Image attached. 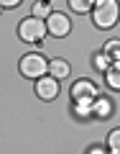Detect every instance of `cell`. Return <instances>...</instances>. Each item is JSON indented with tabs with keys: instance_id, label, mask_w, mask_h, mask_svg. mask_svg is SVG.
I'll list each match as a JSON object with an SVG mask.
<instances>
[{
	"instance_id": "obj_8",
	"label": "cell",
	"mask_w": 120,
	"mask_h": 154,
	"mask_svg": "<svg viewBox=\"0 0 120 154\" xmlns=\"http://www.w3.org/2000/svg\"><path fill=\"white\" fill-rule=\"evenodd\" d=\"M107 85L113 90H120V62H115V64L107 69Z\"/></svg>"
},
{
	"instance_id": "obj_10",
	"label": "cell",
	"mask_w": 120,
	"mask_h": 154,
	"mask_svg": "<svg viewBox=\"0 0 120 154\" xmlns=\"http://www.w3.org/2000/svg\"><path fill=\"white\" fill-rule=\"evenodd\" d=\"M107 146H110V152L120 154V128L110 131V136H107Z\"/></svg>"
},
{
	"instance_id": "obj_4",
	"label": "cell",
	"mask_w": 120,
	"mask_h": 154,
	"mask_svg": "<svg viewBox=\"0 0 120 154\" xmlns=\"http://www.w3.org/2000/svg\"><path fill=\"white\" fill-rule=\"evenodd\" d=\"M36 95L41 100H54L59 95V80L56 77H38L36 80Z\"/></svg>"
},
{
	"instance_id": "obj_14",
	"label": "cell",
	"mask_w": 120,
	"mask_h": 154,
	"mask_svg": "<svg viewBox=\"0 0 120 154\" xmlns=\"http://www.w3.org/2000/svg\"><path fill=\"white\" fill-rule=\"evenodd\" d=\"M0 5L3 8H16V5H21V0H0Z\"/></svg>"
},
{
	"instance_id": "obj_13",
	"label": "cell",
	"mask_w": 120,
	"mask_h": 154,
	"mask_svg": "<svg viewBox=\"0 0 120 154\" xmlns=\"http://www.w3.org/2000/svg\"><path fill=\"white\" fill-rule=\"evenodd\" d=\"M120 51V41H110L107 44V54H118Z\"/></svg>"
},
{
	"instance_id": "obj_6",
	"label": "cell",
	"mask_w": 120,
	"mask_h": 154,
	"mask_svg": "<svg viewBox=\"0 0 120 154\" xmlns=\"http://www.w3.org/2000/svg\"><path fill=\"white\" fill-rule=\"evenodd\" d=\"M72 98H74L77 103H84L87 98H95V85L87 82V80L74 82V88H72Z\"/></svg>"
},
{
	"instance_id": "obj_1",
	"label": "cell",
	"mask_w": 120,
	"mask_h": 154,
	"mask_svg": "<svg viewBox=\"0 0 120 154\" xmlns=\"http://www.w3.org/2000/svg\"><path fill=\"white\" fill-rule=\"evenodd\" d=\"M92 21L97 28H113L120 21V5L118 0H95L92 5Z\"/></svg>"
},
{
	"instance_id": "obj_12",
	"label": "cell",
	"mask_w": 120,
	"mask_h": 154,
	"mask_svg": "<svg viewBox=\"0 0 120 154\" xmlns=\"http://www.w3.org/2000/svg\"><path fill=\"white\" fill-rule=\"evenodd\" d=\"M33 16L36 18H49L51 11H49V5H44V3H36V5H33Z\"/></svg>"
},
{
	"instance_id": "obj_5",
	"label": "cell",
	"mask_w": 120,
	"mask_h": 154,
	"mask_svg": "<svg viewBox=\"0 0 120 154\" xmlns=\"http://www.w3.org/2000/svg\"><path fill=\"white\" fill-rule=\"evenodd\" d=\"M46 28H49V33H54V36H66L72 28L69 18L64 16V13H51L49 18H46Z\"/></svg>"
},
{
	"instance_id": "obj_15",
	"label": "cell",
	"mask_w": 120,
	"mask_h": 154,
	"mask_svg": "<svg viewBox=\"0 0 120 154\" xmlns=\"http://www.w3.org/2000/svg\"><path fill=\"white\" fill-rule=\"evenodd\" d=\"M0 8H3V5H0Z\"/></svg>"
},
{
	"instance_id": "obj_3",
	"label": "cell",
	"mask_w": 120,
	"mask_h": 154,
	"mask_svg": "<svg viewBox=\"0 0 120 154\" xmlns=\"http://www.w3.org/2000/svg\"><path fill=\"white\" fill-rule=\"evenodd\" d=\"M18 67H21V75L31 77V80H38V77H44L46 72H49V62H46L41 54H26Z\"/></svg>"
},
{
	"instance_id": "obj_2",
	"label": "cell",
	"mask_w": 120,
	"mask_h": 154,
	"mask_svg": "<svg viewBox=\"0 0 120 154\" xmlns=\"http://www.w3.org/2000/svg\"><path fill=\"white\" fill-rule=\"evenodd\" d=\"M46 33H49L46 23L41 21V18H36V16H31V18H26V21L18 23V36H21L23 41H28V44H33V41H41Z\"/></svg>"
},
{
	"instance_id": "obj_9",
	"label": "cell",
	"mask_w": 120,
	"mask_h": 154,
	"mask_svg": "<svg viewBox=\"0 0 120 154\" xmlns=\"http://www.w3.org/2000/svg\"><path fill=\"white\" fill-rule=\"evenodd\" d=\"M92 5H95V0H69V8L74 13H87L92 11Z\"/></svg>"
},
{
	"instance_id": "obj_7",
	"label": "cell",
	"mask_w": 120,
	"mask_h": 154,
	"mask_svg": "<svg viewBox=\"0 0 120 154\" xmlns=\"http://www.w3.org/2000/svg\"><path fill=\"white\" fill-rule=\"evenodd\" d=\"M49 75L56 77V80H64V77L69 75V64H66L64 59H54V62H49Z\"/></svg>"
},
{
	"instance_id": "obj_11",
	"label": "cell",
	"mask_w": 120,
	"mask_h": 154,
	"mask_svg": "<svg viewBox=\"0 0 120 154\" xmlns=\"http://www.w3.org/2000/svg\"><path fill=\"white\" fill-rule=\"evenodd\" d=\"M95 113L102 116V118H107L110 116V103L107 100H97V103H95Z\"/></svg>"
}]
</instances>
